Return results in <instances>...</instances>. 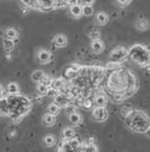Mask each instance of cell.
I'll return each instance as SVG.
<instances>
[{"instance_id": "cell-1", "label": "cell", "mask_w": 150, "mask_h": 152, "mask_svg": "<svg viewBox=\"0 0 150 152\" xmlns=\"http://www.w3.org/2000/svg\"><path fill=\"white\" fill-rule=\"evenodd\" d=\"M125 124L137 133H144L150 127V118L144 111L134 110L124 118Z\"/></svg>"}, {"instance_id": "cell-2", "label": "cell", "mask_w": 150, "mask_h": 152, "mask_svg": "<svg viewBox=\"0 0 150 152\" xmlns=\"http://www.w3.org/2000/svg\"><path fill=\"white\" fill-rule=\"evenodd\" d=\"M129 57L141 67H147L150 64V51L144 45H133L129 50Z\"/></svg>"}, {"instance_id": "cell-3", "label": "cell", "mask_w": 150, "mask_h": 152, "mask_svg": "<svg viewBox=\"0 0 150 152\" xmlns=\"http://www.w3.org/2000/svg\"><path fill=\"white\" fill-rule=\"evenodd\" d=\"M129 57V50L124 47H118L110 53V60L113 63H123Z\"/></svg>"}, {"instance_id": "cell-4", "label": "cell", "mask_w": 150, "mask_h": 152, "mask_svg": "<svg viewBox=\"0 0 150 152\" xmlns=\"http://www.w3.org/2000/svg\"><path fill=\"white\" fill-rule=\"evenodd\" d=\"M92 114H93L95 121H100V123L107 121V118H108V111H107L106 107H95Z\"/></svg>"}, {"instance_id": "cell-5", "label": "cell", "mask_w": 150, "mask_h": 152, "mask_svg": "<svg viewBox=\"0 0 150 152\" xmlns=\"http://www.w3.org/2000/svg\"><path fill=\"white\" fill-rule=\"evenodd\" d=\"M104 76H105V68H103L100 66H94L93 67V72H92L90 77H92V82L94 83L95 85L100 84L103 81Z\"/></svg>"}, {"instance_id": "cell-6", "label": "cell", "mask_w": 150, "mask_h": 152, "mask_svg": "<svg viewBox=\"0 0 150 152\" xmlns=\"http://www.w3.org/2000/svg\"><path fill=\"white\" fill-rule=\"evenodd\" d=\"M71 99L66 93H59L54 96V103H56L60 108H67L71 104Z\"/></svg>"}, {"instance_id": "cell-7", "label": "cell", "mask_w": 150, "mask_h": 152, "mask_svg": "<svg viewBox=\"0 0 150 152\" xmlns=\"http://www.w3.org/2000/svg\"><path fill=\"white\" fill-rule=\"evenodd\" d=\"M93 101H94L95 107H106L107 103H108V99H107V96L105 94L98 93V94L95 95Z\"/></svg>"}, {"instance_id": "cell-8", "label": "cell", "mask_w": 150, "mask_h": 152, "mask_svg": "<svg viewBox=\"0 0 150 152\" xmlns=\"http://www.w3.org/2000/svg\"><path fill=\"white\" fill-rule=\"evenodd\" d=\"M10 109H9V103L6 96H2L0 99V115L2 116H9Z\"/></svg>"}, {"instance_id": "cell-9", "label": "cell", "mask_w": 150, "mask_h": 152, "mask_svg": "<svg viewBox=\"0 0 150 152\" xmlns=\"http://www.w3.org/2000/svg\"><path fill=\"white\" fill-rule=\"evenodd\" d=\"M38 59L41 64H46L52 59V55L46 50H40L38 53Z\"/></svg>"}, {"instance_id": "cell-10", "label": "cell", "mask_w": 150, "mask_h": 152, "mask_svg": "<svg viewBox=\"0 0 150 152\" xmlns=\"http://www.w3.org/2000/svg\"><path fill=\"white\" fill-rule=\"evenodd\" d=\"M90 48H92L93 52H95V53H100V52H103V50H104V43L100 41V39L93 40L92 41V45H90Z\"/></svg>"}, {"instance_id": "cell-11", "label": "cell", "mask_w": 150, "mask_h": 152, "mask_svg": "<svg viewBox=\"0 0 150 152\" xmlns=\"http://www.w3.org/2000/svg\"><path fill=\"white\" fill-rule=\"evenodd\" d=\"M54 45L58 48H63V47H66L68 45V39L63 34H58V35L54 37Z\"/></svg>"}, {"instance_id": "cell-12", "label": "cell", "mask_w": 150, "mask_h": 152, "mask_svg": "<svg viewBox=\"0 0 150 152\" xmlns=\"http://www.w3.org/2000/svg\"><path fill=\"white\" fill-rule=\"evenodd\" d=\"M70 14L72 17L75 18H79L82 15V6L80 4H76L70 7Z\"/></svg>"}, {"instance_id": "cell-13", "label": "cell", "mask_w": 150, "mask_h": 152, "mask_svg": "<svg viewBox=\"0 0 150 152\" xmlns=\"http://www.w3.org/2000/svg\"><path fill=\"white\" fill-rule=\"evenodd\" d=\"M2 45H4V49L6 52H12L15 48V42L12 39H8L7 37H5L2 40Z\"/></svg>"}, {"instance_id": "cell-14", "label": "cell", "mask_w": 150, "mask_h": 152, "mask_svg": "<svg viewBox=\"0 0 150 152\" xmlns=\"http://www.w3.org/2000/svg\"><path fill=\"white\" fill-rule=\"evenodd\" d=\"M69 121H70L71 125L77 126V125H79L81 123V116L78 114V113L72 111V113H70V115H69Z\"/></svg>"}, {"instance_id": "cell-15", "label": "cell", "mask_w": 150, "mask_h": 152, "mask_svg": "<svg viewBox=\"0 0 150 152\" xmlns=\"http://www.w3.org/2000/svg\"><path fill=\"white\" fill-rule=\"evenodd\" d=\"M63 75H64V77H66L67 80H69V81H72V80H76V78L79 76V74H78V72L71 69L70 67H67V68L64 69Z\"/></svg>"}, {"instance_id": "cell-16", "label": "cell", "mask_w": 150, "mask_h": 152, "mask_svg": "<svg viewBox=\"0 0 150 152\" xmlns=\"http://www.w3.org/2000/svg\"><path fill=\"white\" fill-rule=\"evenodd\" d=\"M96 22L100 24V25H105L108 22V15L104 12H100L96 15Z\"/></svg>"}, {"instance_id": "cell-17", "label": "cell", "mask_w": 150, "mask_h": 152, "mask_svg": "<svg viewBox=\"0 0 150 152\" xmlns=\"http://www.w3.org/2000/svg\"><path fill=\"white\" fill-rule=\"evenodd\" d=\"M132 111H133V107L130 106V104H128V103H124V104L121 107V109H120V115H121V117L125 118L128 115L131 114Z\"/></svg>"}, {"instance_id": "cell-18", "label": "cell", "mask_w": 150, "mask_h": 152, "mask_svg": "<svg viewBox=\"0 0 150 152\" xmlns=\"http://www.w3.org/2000/svg\"><path fill=\"white\" fill-rule=\"evenodd\" d=\"M43 121L45 126H49V127L53 126V125L56 124V116H53V115H51L48 113L46 115H44Z\"/></svg>"}, {"instance_id": "cell-19", "label": "cell", "mask_w": 150, "mask_h": 152, "mask_svg": "<svg viewBox=\"0 0 150 152\" xmlns=\"http://www.w3.org/2000/svg\"><path fill=\"white\" fill-rule=\"evenodd\" d=\"M76 135V132L75 129L72 128V127H66L64 129H63L62 132V137L63 140H70L72 139L74 136Z\"/></svg>"}, {"instance_id": "cell-20", "label": "cell", "mask_w": 150, "mask_h": 152, "mask_svg": "<svg viewBox=\"0 0 150 152\" xmlns=\"http://www.w3.org/2000/svg\"><path fill=\"white\" fill-rule=\"evenodd\" d=\"M7 92L9 94H19V86L17 83L10 82L7 86Z\"/></svg>"}, {"instance_id": "cell-21", "label": "cell", "mask_w": 150, "mask_h": 152, "mask_svg": "<svg viewBox=\"0 0 150 152\" xmlns=\"http://www.w3.org/2000/svg\"><path fill=\"white\" fill-rule=\"evenodd\" d=\"M136 27L139 31H146L149 27V23L147 19H138L136 23Z\"/></svg>"}, {"instance_id": "cell-22", "label": "cell", "mask_w": 150, "mask_h": 152, "mask_svg": "<svg viewBox=\"0 0 150 152\" xmlns=\"http://www.w3.org/2000/svg\"><path fill=\"white\" fill-rule=\"evenodd\" d=\"M48 111H49V114L53 115V116H58L61 113V108L59 107L56 103H51L50 106L48 107Z\"/></svg>"}, {"instance_id": "cell-23", "label": "cell", "mask_w": 150, "mask_h": 152, "mask_svg": "<svg viewBox=\"0 0 150 152\" xmlns=\"http://www.w3.org/2000/svg\"><path fill=\"white\" fill-rule=\"evenodd\" d=\"M63 85H64V82H63L61 78H56V80H52L50 86L53 88V89L58 90V91L60 92V90L63 88Z\"/></svg>"}, {"instance_id": "cell-24", "label": "cell", "mask_w": 150, "mask_h": 152, "mask_svg": "<svg viewBox=\"0 0 150 152\" xmlns=\"http://www.w3.org/2000/svg\"><path fill=\"white\" fill-rule=\"evenodd\" d=\"M5 37H7L8 39H12V40L17 39L18 38V32H17V30L13 28V27H9V28H7L6 32H5Z\"/></svg>"}, {"instance_id": "cell-25", "label": "cell", "mask_w": 150, "mask_h": 152, "mask_svg": "<svg viewBox=\"0 0 150 152\" xmlns=\"http://www.w3.org/2000/svg\"><path fill=\"white\" fill-rule=\"evenodd\" d=\"M59 151H62V152H67V151H72V148L70 145L68 140H63L61 142V144H59Z\"/></svg>"}, {"instance_id": "cell-26", "label": "cell", "mask_w": 150, "mask_h": 152, "mask_svg": "<svg viewBox=\"0 0 150 152\" xmlns=\"http://www.w3.org/2000/svg\"><path fill=\"white\" fill-rule=\"evenodd\" d=\"M44 76V73L42 72V70H40V69H38V70H35V72H33L32 73V81L33 82H36V83H38L41 80H42V77Z\"/></svg>"}, {"instance_id": "cell-27", "label": "cell", "mask_w": 150, "mask_h": 152, "mask_svg": "<svg viewBox=\"0 0 150 152\" xmlns=\"http://www.w3.org/2000/svg\"><path fill=\"white\" fill-rule=\"evenodd\" d=\"M43 141L45 146H48V148H51V146H53L56 144V137H54V135H46L44 137Z\"/></svg>"}, {"instance_id": "cell-28", "label": "cell", "mask_w": 150, "mask_h": 152, "mask_svg": "<svg viewBox=\"0 0 150 152\" xmlns=\"http://www.w3.org/2000/svg\"><path fill=\"white\" fill-rule=\"evenodd\" d=\"M94 14V8L93 5H84L82 6V15L84 16H92Z\"/></svg>"}, {"instance_id": "cell-29", "label": "cell", "mask_w": 150, "mask_h": 152, "mask_svg": "<svg viewBox=\"0 0 150 152\" xmlns=\"http://www.w3.org/2000/svg\"><path fill=\"white\" fill-rule=\"evenodd\" d=\"M68 141L69 143H70V145H71V148H72V151H78V149H79V146L81 144V142L78 139H76L75 136L72 139L68 140Z\"/></svg>"}, {"instance_id": "cell-30", "label": "cell", "mask_w": 150, "mask_h": 152, "mask_svg": "<svg viewBox=\"0 0 150 152\" xmlns=\"http://www.w3.org/2000/svg\"><path fill=\"white\" fill-rule=\"evenodd\" d=\"M48 89H49V86H46V85H44V84L38 82L36 91H38V94H41L42 96H44V95H46V93H48Z\"/></svg>"}, {"instance_id": "cell-31", "label": "cell", "mask_w": 150, "mask_h": 152, "mask_svg": "<svg viewBox=\"0 0 150 152\" xmlns=\"http://www.w3.org/2000/svg\"><path fill=\"white\" fill-rule=\"evenodd\" d=\"M94 106V101H93V99L92 98H89V96H86L85 99H84V101H82V106L85 109H92Z\"/></svg>"}, {"instance_id": "cell-32", "label": "cell", "mask_w": 150, "mask_h": 152, "mask_svg": "<svg viewBox=\"0 0 150 152\" xmlns=\"http://www.w3.org/2000/svg\"><path fill=\"white\" fill-rule=\"evenodd\" d=\"M89 38L92 39V41H93V40H97V39H100V32L98 31V30H96V28L92 30V31L89 32Z\"/></svg>"}, {"instance_id": "cell-33", "label": "cell", "mask_w": 150, "mask_h": 152, "mask_svg": "<svg viewBox=\"0 0 150 152\" xmlns=\"http://www.w3.org/2000/svg\"><path fill=\"white\" fill-rule=\"evenodd\" d=\"M51 82H52V80H51L50 76H48V75H44L43 77H42V80L40 81V83H42V84L46 85V86H50Z\"/></svg>"}, {"instance_id": "cell-34", "label": "cell", "mask_w": 150, "mask_h": 152, "mask_svg": "<svg viewBox=\"0 0 150 152\" xmlns=\"http://www.w3.org/2000/svg\"><path fill=\"white\" fill-rule=\"evenodd\" d=\"M60 93L58 90L53 89V88H51V86H49V89H48V93H46V95L48 96H52V98H54L56 95H58Z\"/></svg>"}, {"instance_id": "cell-35", "label": "cell", "mask_w": 150, "mask_h": 152, "mask_svg": "<svg viewBox=\"0 0 150 152\" xmlns=\"http://www.w3.org/2000/svg\"><path fill=\"white\" fill-rule=\"evenodd\" d=\"M121 6H128L130 2H132V0H116Z\"/></svg>"}, {"instance_id": "cell-36", "label": "cell", "mask_w": 150, "mask_h": 152, "mask_svg": "<svg viewBox=\"0 0 150 152\" xmlns=\"http://www.w3.org/2000/svg\"><path fill=\"white\" fill-rule=\"evenodd\" d=\"M80 2H82L84 5H93L95 2V0H79Z\"/></svg>"}, {"instance_id": "cell-37", "label": "cell", "mask_w": 150, "mask_h": 152, "mask_svg": "<svg viewBox=\"0 0 150 152\" xmlns=\"http://www.w3.org/2000/svg\"><path fill=\"white\" fill-rule=\"evenodd\" d=\"M68 4L70 6H72V5H76V4H79V0H68Z\"/></svg>"}, {"instance_id": "cell-38", "label": "cell", "mask_w": 150, "mask_h": 152, "mask_svg": "<svg viewBox=\"0 0 150 152\" xmlns=\"http://www.w3.org/2000/svg\"><path fill=\"white\" fill-rule=\"evenodd\" d=\"M6 59L8 61H10L12 59H13V55L10 53V52H7V56H6Z\"/></svg>"}, {"instance_id": "cell-39", "label": "cell", "mask_w": 150, "mask_h": 152, "mask_svg": "<svg viewBox=\"0 0 150 152\" xmlns=\"http://www.w3.org/2000/svg\"><path fill=\"white\" fill-rule=\"evenodd\" d=\"M144 134H146L148 137H150V127L148 128V129H147V131H146V132H144Z\"/></svg>"}, {"instance_id": "cell-40", "label": "cell", "mask_w": 150, "mask_h": 152, "mask_svg": "<svg viewBox=\"0 0 150 152\" xmlns=\"http://www.w3.org/2000/svg\"><path fill=\"white\" fill-rule=\"evenodd\" d=\"M0 35H4V31H1V30H0Z\"/></svg>"}]
</instances>
